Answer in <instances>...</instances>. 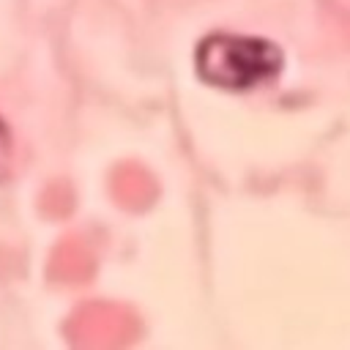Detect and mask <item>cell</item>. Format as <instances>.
I'll list each match as a JSON object with an SVG mask.
<instances>
[{
	"mask_svg": "<svg viewBox=\"0 0 350 350\" xmlns=\"http://www.w3.org/2000/svg\"><path fill=\"white\" fill-rule=\"evenodd\" d=\"M282 55L273 44L246 36H211L197 49V71L205 82L224 90H246L273 77Z\"/></svg>",
	"mask_w": 350,
	"mask_h": 350,
	"instance_id": "6da1fadb",
	"label": "cell"
},
{
	"mask_svg": "<svg viewBox=\"0 0 350 350\" xmlns=\"http://www.w3.org/2000/svg\"><path fill=\"white\" fill-rule=\"evenodd\" d=\"M8 164H11V137H8L5 123L0 120V180L8 172Z\"/></svg>",
	"mask_w": 350,
	"mask_h": 350,
	"instance_id": "7a4b0ae2",
	"label": "cell"
}]
</instances>
